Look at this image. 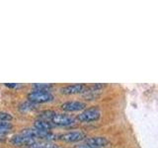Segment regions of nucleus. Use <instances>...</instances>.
<instances>
[{
  "mask_svg": "<svg viewBox=\"0 0 158 148\" xmlns=\"http://www.w3.org/2000/svg\"><path fill=\"white\" fill-rule=\"evenodd\" d=\"M100 117H101L100 109H99L98 107H91V108L85 109L83 112H81L77 116L76 118L80 122L87 123V122L97 121Z\"/></svg>",
  "mask_w": 158,
  "mask_h": 148,
  "instance_id": "obj_1",
  "label": "nucleus"
},
{
  "mask_svg": "<svg viewBox=\"0 0 158 148\" xmlns=\"http://www.w3.org/2000/svg\"><path fill=\"white\" fill-rule=\"evenodd\" d=\"M54 99L53 95L51 92H44V91H33L28 94V101L35 104H44L49 103Z\"/></svg>",
  "mask_w": 158,
  "mask_h": 148,
  "instance_id": "obj_2",
  "label": "nucleus"
},
{
  "mask_svg": "<svg viewBox=\"0 0 158 148\" xmlns=\"http://www.w3.org/2000/svg\"><path fill=\"white\" fill-rule=\"evenodd\" d=\"M49 121L54 126H70L75 123V118L70 116L63 115V113H57L54 112Z\"/></svg>",
  "mask_w": 158,
  "mask_h": 148,
  "instance_id": "obj_3",
  "label": "nucleus"
},
{
  "mask_svg": "<svg viewBox=\"0 0 158 148\" xmlns=\"http://www.w3.org/2000/svg\"><path fill=\"white\" fill-rule=\"evenodd\" d=\"M58 139L61 141L68 142V143H75V142H80L86 138V134L83 131H70L66 132L64 134L58 135Z\"/></svg>",
  "mask_w": 158,
  "mask_h": 148,
  "instance_id": "obj_4",
  "label": "nucleus"
},
{
  "mask_svg": "<svg viewBox=\"0 0 158 148\" xmlns=\"http://www.w3.org/2000/svg\"><path fill=\"white\" fill-rule=\"evenodd\" d=\"M87 107L86 103L81 102V101H68L63 103L61 105V109L65 112H80L85 110Z\"/></svg>",
  "mask_w": 158,
  "mask_h": 148,
  "instance_id": "obj_5",
  "label": "nucleus"
},
{
  "mask_svg": "<svg viewBox=\"0 0 158 148\" xmlns=\"http://www.w3.org/2000/svg\"><path fill=\"white\" fill-rule=\"evenodd\" d=\"M86 88V85H84V84H72V85L62 87L60 89V93L64 94V95H74V94L84 93Z\"/></svg>",
  "mask_w": 158,
  "mask_h": 148,
  "instance_id": "obj_6",
  "label": "nucleus"
},
{
  "mask_svg": "<svg viewBox=\"0 0 158 148\" xmlns=\"http://www.w3.org/2000/svg\"><path fill=\"white\" fill-rule=\"evenodd\" d=\"M84 143H86L89 146H91L92 148H104L106 147L109 143V140L106 137H102V136H94L87 138L84 141Z\"/></svg>",
  "mask_w": 158,
  "mask_h": 148,
  "instance_id": "obj_7",
  "label": "nucleus"
},
{
  "mask_svg": "<svg viewBox=\"0 0 158 148\" xmlns=\"http://www.w3.org/2000/svg\"><path fill=\"white\" fill-rule=\"evenodd\" d=\"M36 142H38L37 140L33 139V138H30L28 136H25L23 134H16L14 135L11 138V143L15 146H23V145H33Z\"/></svg>",
  "mask_w": 158,
  "mask_h": 148,
  "instance_id": "obj_8",
  "label": "nucleus"
},
{
  "mask_svg": "<svg viewBox=\"0 0 158 148\" xmlns=\"http://www.w3.org/2000/svg\"><path fill=\"white\" fill-rule=\"evenodd\" d=\"M34 126L36 130H42V131H51V130H52L53 127H56L51 121H46V120H42V118L35 121Z\"/></svg>",
  "mask_w": 158,
  "mask_h": 148,
  "instance_id": "obj_9",
  "label": "nucleus"
},
{
  "mask_svg": "<svg viewBox=\"0 0 158 148\" xmlns=\"http://www.w3.org/2000/svg\"><path fill=\"white\" fill-rule=\"evenodd\" d=\"M36 109H37V104L32 103V102H30V101L24 102V103H22L21 105L19 106V110L21 111L22 113L31 112V111L36 110Z\"/></svg>",
  "mask_w": 158,
  "mask_h": 148,
  "instance_id": "obj_10",
  "label": "nucleus"
},
{
  "mask_svg": "<svg viewBox=\"0 0 158 148\" xmlns=\"http://www.w3.org/2000/svg\"><path fill=\"white\" fill-rule=\"evenodd\" d=\"M33 148H58V146L51 141H44V142H36L32 145Z\"/></svg>",
  "mask_w": 158,
  "mask_h": 148,
  "instance_id": "obj_11",
  "label": "nucleus"
},
{
  "mask_svg": "<svg viewBox=\"0 0 158 148\" xmlns=\"http://www.w3.org/2000/svg\"><path fill=\"white\" fill-rule=\"evenodd\" d=\"M12 130V125L10 121H0V134L7 133Z\"/></svg>",
  "mask_w": 158,
  "mask_h": 148,
  "instance_id": "obj_12",
  "label": "nucleus"
},
{
  "mask_svg": "<svg viewBox=\"0 0 158 148\" xmlns=\"http://www.w3.org/2000/svg\"><path fill=\"white\" fill-rule=\"evenodd\" d=\"M34 89L36 91H44V92H48L49 89L52 88V84H34L33 85Z\"/></svg>",
  "mask_w": 158,
  "mask_h": 148,
  "instance_id": "obj_13",
  "label": "nucleus"
},
{
  "mask_svg": "<svg viewBox=\"0 0 158 148\" xmlns=\"http://www.w3.org/2000/svg\"><path fill=\"white\" fill-rule=\"evenodd\" d=\"M12 116L6 112H0V121H11Z\"/></svg>",
  "mask_w": 158,
  "mask_h": 148,
  "instance_id": "obj_14",
  "label": "nucleus"
},
{
  "mask_svg": "<svg viewBox=\"0 0 158 148\" xmlns=\"http://www.w3.org/2000/svg\"><path fill=\"white\" fill-rule=\"evenodd\" d=\"M5 86L8 87V88L17 89V88H21L23 85H22V84H19V83H5Z\"/></svg>",
  "mask_w": 158,
  "mask_h": 148,
  "instance_id": "obj_15",
  "label": "nucleus"
}]
</instances>
